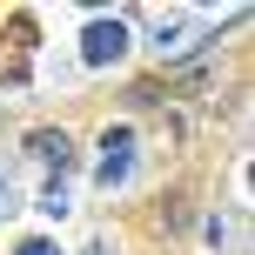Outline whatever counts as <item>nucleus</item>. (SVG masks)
I'll use <instances>...</instances> for the list:
<instances>
[{
  "instance_id": "obj_1",
  "label": "nucleus",
  "mask_w": 255,
  "mask_h": 255,
  "mask_svg": "<svg viewBox=\"0 0 255 255\" xmlns=\"http://www.w3.org/2000/svg\"><path fill=\"white\" fill-rule=\"evenodd\" d=\"M101 168H94V175H101V188H115V181H128V168H134V154H128V148H134V134H128V128H115V134H108L101 141Z\"/></svg>"
},
{
  "instance_id": "obj_3",
  "label": "nucleus",
  "mask_w": 255,
  "mask_h": 255,
  "mask_svg": "<svg viewBox=\"0 0 255 255\" xmlns=\"http://www.w3.org/2000/svg\"><path fill=\"white\" fill-rule=\"evenodd\" d=\"M7 208H13V181L0 175V215H7Z\"/></svg>"
},
{
  "instance_id": "obj_2",
  "label": "nucleus",
  "mask_w": 255,
  "mask_h": 255,
  "mask_svg": "<svg viewBox=\"0 0 255 255\" xmlns=\"http://www.w3.org/2000/svg\"><path fill=\"white\" fill-rule=\"evenodd\" d=\"M121 47H128V34H121L115 20H108V27H94V34H88V61H121Z\"/></svg>"
},
{
  "instance_id": "obj_4",
  "label": "nucleus",
  "mask_w": 255,
  "mask_h": 255,
  "mask_svg": "<svg viewBox=\"0 0 255 255\" xmlns=\"http://www.w3.org/2000/svg\"><path fill=\"white\" fill-rule=\"evenodd\" d=\"M20 255H54V249H47V242H27V249H20Z\"/></svg>"
}]
</instances>
